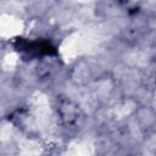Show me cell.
<instances>
[{"instance_id":"obj_1","label":"cell","mask_w":156,"mask_h":156,"mask_svg":"<svg viewBox=\"0 0 156 156\" xmlns=\"http://www.w3.org/2000/svg\"><path fill=\"white\" fill-rule=\"evenodd\" d=\"M133 117L145 135L156 129V111L152 108V106H138L133 113Z\"/></svg>"},{"instance_id":"obj_2","label":"cell","mask_w":156,"mask_h":156,"mask_svg":"<svg viewBox=\"0 0 156 156\" xmlns=\"http://www.w3.org/2000/svg\"><path fill=\"white\" fill-rule=\"evenodd\" d=\"M141 146L144 149L149 150L150 152H152V154L156 155V129H154L152 132H150V133H147L145 135Z\"/></svg>"},{"instance_id":"obj_3","label":"cell","mask_w":156,"mask_h":156,"mask_svg":"<svg viewBox=\"0 0 156 156\" xmlns=\"http://www.w3.org/2000/svg\"><path fill=\"white\" fill-rule=\"evenodd\" d=\"M152 108L156 111V91H155V96H154V100H152V104H151Z\"/></svg>"},{"instance_id":"obj_4","label":"cell","mask_w":156,"mask_h":156,"mask_svg":"<svg viewBox=\"0 0 156 156\" xmlns=\"http://www.w3.org/2000/svg\"><path fill=\"white\" fill-rule=\"evenodd\" d=\"M45 156H51V155H45Z\"/></svg>"}]
</instances>
